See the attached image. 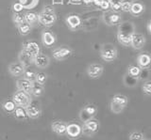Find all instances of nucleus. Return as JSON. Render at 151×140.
Instances as JSON below:
<instances>
[{"instance_id":"nucleus-10","label":"nucleus","mask_w":151,"mask_h":140,"mask_svg":"<svg viewBox=\"0 0 151 140\" xmlns=\"http://www.w3.org/2000/svg\"><path fill=\"white\" fill-rule=\"evenodd\" d=\"M103 71H104V69L101 64L93 63V64H91L87 68V74L90 78L96 79L102 75Z\"/></svg>"},{"instance_id":"nucleus-2","label":"nucleus","mask_w":151,"mask_h":140,"mask_svg":"<svg viewBox=\"0 0 151 140\" xmlns=\"http://www.w3.org/2000/svg\"><path fill=\"white\" fill-rule=\"evenodd\" d=\"M99 128H100L99 121L94 118H93L83 122V124L81 125V132H82V134L85 135V136L92 137L98 132Z\"/></svg>"},{"instance_id":"nucleus-13","label":"nucleus","mask_w":151,"mask_h":140,"mask_svg":"<svg viewBox=\"0 0 151 140\" xmlns=\"http://www.w3.org/2000/svg\"><path fill=\"white\" fill-rule=\"evenodd\" d=\"M72 54V50L68 47H60L57 48L53 51V58L57 60H64L65 58H67L70 57Z\"/></svg>"},{"instance_id":"nucleus-14","label":"nucleus","mask_w":151,"mask_h":140,"mask_svg":"<svg viewBox=\"0 0 151 140\" xmlns=\"http://www.w3.org/2000/svg\"><path fill=\"white\" fill-rule=\"evenodd\" d=\"M36 65L37 68H40V69H45L49 66L50 64V58L47 57L45 55H42L39 54L38 55L34 58V61H33Z\"/></svg>"},{"instance_id":"nucleus-17","label":"nucleus","mask_w":151,"mask_h":140,"mask_svg":"<svg viewBox=\"0 0 151 140\" xmlns=\"http://www.w3.org/2000/svg\"><path fill=\"white\" fill-rule=\"evenodd\" d=\"M103 19L108 26H114L121 22V16L117 13L107 12L103 15Z\"/></svg>"},{"instance_id":"nucleus-19","label":"nucleus","mask_w":151,"mask_h":140,"mask_svg":"<svg viewBox=\"0 0 151 140\" xmlns=\"http://www.w3.org/2000/svg\"><path fill=\"white\" fill-rule=\"evenodd\" d=\"M42 41L45 46L49 47V46L53 45L55 43L56 38L53 33H51L49 31H45V32H42Z\"/></svg>"},{"instance_id":"nucleus-9","label":"nucleus","mask_w":151,"mask_h":140,"mask_svg":"<svg viewBox=\"0 0 151 140\" xmlns=\"http://www.w3.org/2000/svg\"><path fill=\"white\" fill-rule=\"evenodd\" d=\"M22 51L31 55L34 58L36 55L40 54V46L36 41H27V43H24Z\"/></svg>"},{"instance_id":"nucleus-27","label":"nucleus","mask_w":151,"mask_h":140,"mask_svg":"<svg viewBox=\"0 0 151 140\" xmlns=\"http://www.w3.org/2000/svg\"><path fill=\"white\" fill-rule=\"evenodd\" d=\"M16 108V105L13 102V101H7L5 102L3 104V109L4 111L6 112V113H9V114H12L14 110Z\"/></svg>"},{"instance_id":"nucleus-41","label":"nucleus","mask_w":151,"mask_h":140,"mask_svg":"<svg viewBox=\"0 0 151 140\" xmlns=\"http://www.w3.org/2000/svg\"><path fill=\"white\" fill-rule=\"evenodd\" d=\"M99 6H100L101 9H103V10H108V9L110 8V2H109L108 0H103Z\"/></svg>"},{"instance_id":"nucleus-33","label":"nucleus","mask_w":151,"mask_h":140,"mask_svg":"<svg viewBox=\"0 0 151 140\" xmlns=\"http://www.w3.org/2000/svg\"><path fill=\"white\" fill-rule=\"evenodd\" d=\"M24 17H25V22L27 23V24H33V23H35L37 21V14L34 12H27L25 15H24Z\"/></svg>"},{"instance_id":"nucleus-8","label":"nucleus","mask_w":151,"mask_h":140,"mask_svg":"<svg viewBox=\"0 0 151 140\" xmlns=\"http://www.w3.org/2000/svg\"><path fill=\"white\" fill-rule=\"evenodd\" d=\"M81 125L78 122H70L67 123L66 127V135L70 139H78L81 136Z\"/></svg>"},{"instance_id":"nucleus-7","label":"nucleus","mask_w":151,"mask_h":140,"mask_svg":"<svg viewBox=\"0 0 151 140\" xmlns=\"http://www.w3.org/2000/svg\"><path fill=\"white\" fill-rule=\"evenodd\" d=\"M27 115L30 119H38L42 115V108L40 105V102L36 100H31V102L28 104L27 107H25Z\"/></svg>"},{"instance_id":"nucleus-30","label":"nucleus","mask_w":151,"mask_h":140,"mask_svg":"<svg viewBox=\"0 0 151 140\" xmlns=\"http://www.w3.org/2000/svg\"><path fill=\"white\" fill-rule=\"evenodd\" d=\"M46 79H47V74H45V72H38L36 73V79H35V82L40 86H44L45 82H46Z\"/></svg>"},{"instance_id":"nucleus-22","label":"nucleus","mask_w":151,"mask_h":140,"mask_svg":"<svg viewBox=\"0 0 151 140\" xmlns=\"http://www.w3.org/2000/svg\"><path fill=\"white\" fill-rule=\"evenodd\" d=\"M123 81H124V85L127 87H134L137 86V84L139 82V78L137 77H133L129 75V73L126 74L123 78Z\"/></svg>"},{"instance_id":"nucleus-24","label":"nucleus","mask_w":151,"mask_h":140,"mask_svg":"<svg viewBox=\"0 0 151 140\" xmlns=\"http://www.w3.org/2000/svg\"><path fill=\"white\" fill-rule=\"evenodd\" d=\"M144 11H145V6L143 5V4H141L139 2H136V3H132L129 11L134 16H139L144 12Z\"/></svg>"},{"instance_id":"nucleus-1","label":"nucleus","mask_w":151,"mask_h":140,"mask_svg":"<svg viewBox=\"0 0 151 140\" xmlns=\"http://www.w3.org/2000/svg\"><path fill=\"white\" fill-rule=\"evenodd\" d=\"M135 32V26L133 23L131 22H124L120 24L119 27H118V32H117V38L118 41L125 46H127L130 43V39L131 36L133 35Z\"/></svg>"},{"instance_id":"nucleus-29","label":"nucleus","mask_w":151,"mask_h":140,"mask_svg":"<svg viewBox=\"0 0 151 140\" xmlns=\"http://www.w3.org/2000/svg\"><path fill=\"white\" fill-rule=\"evenodd\" d=\"M42 93H44V87H42V86H40V85H38V84L33 83L30 94H32L33 96H35V97H40V96H42Z\"/></svg>"},{"instance_id":"nucleus-23","label":"nucleus","mask_w":151,"mask_h":140,"mask_svg":"<svg viewBox=\"0 0 151 140\" xmlns=\"http://www.w3.org/2000/svg\"><path fill=\"white\" fill-rule=\"evenodd\" d=\"M12 114L14 116V118L18 120H26L28 118L27 115L26 109L24 108V107H20V106H16V108Z\"/></svg>"},{"instance_id":"nucleus-11","label":"nucleus","mask_w":151,"mask_h":140,"mask_svg":"<svg viewBox=\"0 0 151 140\" xmlns=\"http://www.w3.org/2000/svg\"><path fill=\"white\" fill-rule=\"evenodd\" d=\"M132 47L136 50H140L145 46V38L143 34L141 33H133V35L131 36L130 39V43Z\"/></svg>"},{"instance_id":"nucleus-40","label":"nucleus","mask_w":151,"mask_h":140,"mask_svg":"<svg viewBox=\"0 0 151 140\" xmlns=\"http://www.w3.org/2000/svg\"><path fill=\"white\" fill-rule=\"evenodd\" d=\"M23 6L21 5L20 3H15L13 5V11H15V12H21L23 11Z\"/></svg>"},{"instance_id":"nucleus-6","label":"nucleus","mask_w":151,"mask_h":140,"mask_svg":"<svg viewBox=\"0 0 151 140\" xmlns=\"http://www.w3.org/2000/svg\"><path fill=\"white\" fill-rule=\"evenodd\" d=\"M97 111H98L97 107L94 104H87V105H85L81 110H80L79 119L82 122H85V121L94 118L97 114Z\"/></svg>"},{"instance_id":"nucleus-43","label":"nucleus","mask_w":151,"mask_h":140,"mask_svg":"<svg viewBox=\"0 0 151 140\" xmlns=\"http://www.w3.org/2000/svg\"><path fill=\"white\" fill-rule=\"evenodd\" d=\"M83 2L86 3V4H89V3H91V2H93V0H83Z\"/></svg>"},{"instance_id":"nucleus-3","label":"nucleus","mask_w":151,"mask_h":140,"mask_svg":"<svg viewBox=\"0 0 151 140\" xmlns=\"http://www.w3.org/2000/svg\"><path fill=\"white\" fill-rule=\"evenodd\" d=\"M37 20H39L41 24L45 26H50L56 22V14L52 8H45L37 15Z\"/></svg>"},{"instance_id":"nucleus-16","label":"nucleus","mask_w":151,"mask_h":140,"mask_svg":"<svg viewBox=\"0 0 151 140\" xmlns=\"http://www.w3.org/2000/svg\"><path fill=\"white\" fill-rule=\"evenodd\" d=\"M33 86V83L27 80L25 78H22V79H19V80L16 81V87L18 90H21L24 91L26 93H28L30 94L31 92V88Z\"/></svg>"},{"instance_id":"nucleus-39","label":"nucleus","mask_w":151,"mask_h":140,"mask_svg":"<svg viewBox=\"0 0 151 140\" xmlns=\"http://www.w3.org/2000/svg\"><path fill=\"white\" fill-rule=\"evenodd\" d=\"M148 75H149V72L146 69H143V71H141L140 75H139L138 78L142 79V80H145V79H146L148 77Z\"/></svg>"},{"instance_id":"nucleus-37","label":"nucleus","mask_w":151,"mask_h":140,"mask_svg":"<svg viewBox=\"0 0 151 140\" xmlns=\"http://www.w3.org/2000/svg\"><path fill=\"white\" fill-rule=\"evenodd\" d=\"M132 3L130 0H124V1H121V10L124 11H129Z\"/></svg>"},{"instance_id":"nucleus-35","label":"nucleus","mask_w":151,"mask_h":140,"mask_svg":"<svg viewBox=\"0 0 151 140\" xmlns=\"http://www.w3.org/2000/svg\"><path fill=\"white\" fill-rule=\"evenodd\" d=\"M13 22L15 23L16 25H20L22 24V23L25 22V17H24V15L22 14L21 12H15L13 14Z\"/></svg>"},{"instance_id":"nucleus-28","label":"nucleus","mask_w":151,"mask_h":140,"mask_svg":"<svg viewBox=\"0 0 151 140\" xmlns=\"http://www.w3.org/2000/svg\"><path fill=\"white\" fill-rule=\"evenodd\" d=\"M18 30L20 32V34L25 36V35H27L28 33L30 32L31 30V26L29 24H27V23H22V24L18 25Z\"/></svg>"},{"instance_id":"nucleus-44","label":"nucleus","mask_w":151,"mask_h":140,"mask_svg":"<svg viewBox=\"0 0 151 140\" xmlns=\"http://www.w3.org/2000/svg\"><path fill=\"white\" fill-rule=\"evenodd\" d=\"M147 31H148L149 34L151 33V30H150V22H148V25H147Z\"/></svg>"},{"instance_id":"nucleus-42","label":"nucleus","mask_w":151,"mask_h":140,"mask_svg":"<svg viewBox=\"0 0 151 140\" xmlns=\"http://www.w3.org/2000/svg\"><path fill=\"white\" fill-rule=\"evenodd\" d=\"M103 1V0H93V2L94 3H96V6H99V5H100V3Z\"/></svg>"},{"instance_id":"nucleus-36","label":"nucleus","mask_w":151,"mask_h":140,"mask_svg":"<svg viewBox=\"0 0 151 140\" xmlns=\"http://www.w3.org/2000/svg\"><path fill=\"white\" fill-rule=\"evenodd\" d=\"M142 90H143L144 94H145L146 96H150L151 94V84L149 81H146L143 84L142 86Z\"/></svg>"},{"instance_id":"nucleus-20","label":"nucleus","mask_w":151,"mask_h":140,"mask_svg":"<svg viewBox=\"0 0 151 140\" xmlns=\"http://www.w3.org/2000/svg\"><path fill=\"white\" fill-rule=\"evenodd\" d=\"M18 58H19V62H20L25 68L30 66V65L33 63V61H34V58L28 54L25 53L24 51H22V52L19 54Z\"/></svg>"},{"instance_id":"nucleus-15","label":"nucleus","mask_w":151,"mask_h":140,"mask_svg":"<svg viewBox=\"0 0 151 140\" xmlns=\"http://www.w3.org/2000/svg\"><path fill=\"white\" fill-rule=\"evenodd\" d=\"M25 72V67L20 62H13L9 65V72L12 76H21Z\"/></svg>"},{"instance_id":"nucleus-12","label":"nucleus","mask_w":151,"mask_h":140,"mask_svg":"<svg viewBox=\"0 0 151 140\" xmlns=\"http://www.w3.org/2000/svg\"><path fill=\"white\" fill-rule=\"evenodd\" d=\"M66 127H67V123L61 120H55L51 123L52 132L60 136H63L66 134Z\"/></svg>"},{"instance_id":"nucleus-5","label":"nucleus","mask_w":151,"mask_h":140,"mask_svg":"<svg viewBox=\"0 0 151 140\" xmlns=\"http://www.w3.org/2000/svg\"><path fill=\"white\" fill-rule=\"evenodd\" d=\"M31 100L32 99L30 98V94L21 91V90L16 91L12 96V101L14 104H15V105L24 107V108L28 105V104L31 102Z\"/></svg>"},{"instance_id":"nucleus-18","label":"nucleus","mask_w":151,"mask_h":140,"mask_svg":"<svg viewBox=\"0 0 151 140\" xmlns=\"http://www.w3.org/2000/svg\"><path fill=\"white\" fill-rule=\"evenodd\" d=\"M150 55L147 54H141L138 55L137 58V63H138V66L142 69H147L150 66Z\"/></svg>"},{"instance_id":"nucleus-31","label":"nucleus","mask_w":151,"mask_h":140,"mask_svg":"<svg viewBox=\"0 0 151 140\" xmlns=\"http://www.w3.org/2000/svg\"><path fill=\"white\" fill-rule=\"evenodd\" d=\"M145 134L140 131H133L129 135V140H144Z\"/></svg>"},{"instance_id":"nucleus-26","label":"nucleus","mask_w":151,"mask_h":140,"mask_svg":"<svg viewBox=\"0 0 151 140\" xmlns=\"http://www.w3.org/2000/svg\"><path fill=\"white\" fill-rule=\"evenodd\" d=\"M111 100L118 102V104H120L124 107H126L127 105V104H129V99H127V97L125 95H122V94H115L112 97Z\"/></svg>"},{"instance_id":"nucleus-25","label":"nucleus","mask_w":151,"mask_h":140,"mask_svg":"<svg viewBox=\"0 0 151 140\" xmlns=\"http://www.w3.org/2000/svg\"><path fill=\"white\" fill-rule=\"evenodd\" d=\"M126 107H124L123 105H121L120 104H118V102H114V101H111V104H110V109L111 111L112 112L113 114H121L123 110H124Z\"/></svg>"},{"instance_id":"nucleus-38","label":"nucleus","mask_w":151,"mask_h":140,"mask_svg":"<svg viewBox=\"0 0 151 140\" xmlns=\"http://www.w3.org/2000/svg\"><path fill=\"white\" fill-rule=\"evenodd\" d=\"M110 7H111V9L114 11H118L121 10V1L119 0H112V1L110 3Z\"/></svg>"},{"instance_id":"nucleus-32","label":"nucleus","mask_w":151,"mask_h":140,"mask_svg":"<svg viewBox=\"0 0 151 140\" xmlns=\"http://www.w3.org/2000/svg\"><path fill=\"white\" fill-rule=\"evenodd\" d=\"M24 78L27 79V80L30 81L32 83H35V79H36V72L34 71H31V70H27V71L24 72Z\"/></svg>"},{"instance_id":"nucleus-4","label":"nucleus","mask_w":151,"mask_h":140,"mask_svg":"<svg viewBox=\"0 0 151 140\" xmlns=\"http://www.w3.org/2000/svg\"><path fill=\"white\" fill-rule=\"evenodd\" d=\"M100 55L105 61H113L117 58V49L114 45L111 43L104 44L100 50Z\"/></svg>"},{"instance_id":"nucleus-45","label":"nucleus","mask_w":151,"mask_h":140,"mask_svg":"<svg viewBox=\"0 0 151 140\" xmlns=\"http://www.w3.org/2000/svg\"><path fill=\"white\" fill-rule=\"evenodd\" d=\"M144 140H150V139H149V138H147V137H145V138H144Z\"/></svg>"},{"instance_id":"nucleus-34","label":"nucleus","mask_w":151,"mask_h":140,"mask_svg":"<svg viewBox=\"0 0 151 140\" xmlns=\"http://www.w3.org/2000/svg\"><path fill=\"white\" fill-rule=\"evenodd\" d=\"M141 71H142V69L138 66H130V67H129V70H127V73L131 76L138 78Z\"/></svg>"},{"instance_id":"nucleus-21","label":"nucleus","mask_w":151,"mask_h":140,"mask_svg":"<svg viewBox=\"0 0 151 140\" xmlns=\"http://www.w3.org/2000/svg\"><path fill=\"white\" fill-rule=\"evenodd\" d=\"M66 23L71 29H76L81 24V20L78 15H70L66 18Z\"/></svg>"}]
</instances>
